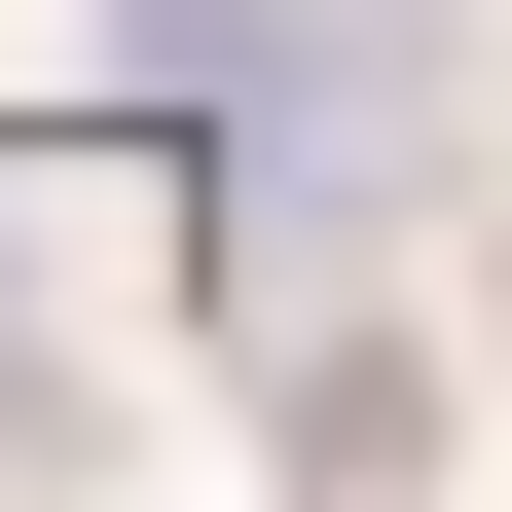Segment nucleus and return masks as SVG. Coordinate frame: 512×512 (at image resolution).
Wrapping results in <instances>:
<instances>
[{"mask_svg":"<svg viewBox=\"0 0 512 512\" xmlns=\"http://www.w3.org/2000/svg\"><path fill=\"white\" fill-rule=\"evenodd\" d=\"M110 74L220 110L256 220H366V183H439V110H476V37L439 0H110Z\"/></svg>","mask_w":512,"mask_h":512,"instance_id":"f257e3e1","label":"nucleus"},{"mask_svg":"<svg viewBox=\"0 0 512 512\" xmlns=\"http://www.w3.org/2000/svg\"><path fill=\"white\" fill-rule=\"evenodd\" d=\"M0 439H74V330H37V220H0Z\"/></svg>","mask_w":512,"mask_h":512,"instance_id":"f03ea898","label":"nucleus"}]
</instances>
